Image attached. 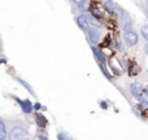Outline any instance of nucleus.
<instances>
[{
	"label": "nucleus",
	"mask_w": 148,
	"mask_h": 140,
	"mask_svg": "<svg viewBox=\"0 0 148 140\" xmlns=\"http://www.w3.org/2000/svg\"><path fill=\"white\" fill-rule=\"evenodd\" d=\"M9 140H29L27 131L23 127H14L10 131Z\"/></svg>",
	"instance_id": "f257e3e1"
},
{
	"label": "nucleus",
	"mask_w": 148,
	"mask_h": 140,
	"mask_svg": "<svg viewBox=\"0 0 148 140\" xmlns=\"http://www.w3.org/2000/svg\"><path fill=\"white\" fill-rule=\"evenodd\" d=\"M125 42L127 46L134 47L135 44H138V34L135 31L130 30V31H126L125 33Z\"/></svg>",
	"instance_id": "f03ea898"
},
{
	"label": "nucleus",
	"mask_w": 148,
	"mask_h": 140,
	"mask_svg": "<svg viewBox=\"0 0 148 140\" xmlns=\"http://www.w3.org/2000/svg\"><path fill=\"white\" fill-rule=\"evenodd\" d=\"M77 23L78 26L84 31H88L90 30V21H88V16L86 14H81L77 17Z\"/></svg>",
	"instance_id": "7ed1b4c3"
},
{
	"label": "nucleus",
	"mask_w": 148,
	"mask_h": 140,
	"mask_svg": "<svg viewBox=\"0 0 148 140\" xmlns=\"http://www.w3.org/2000/svg\"><path fill=\"white\" fill-rule=\"evenodd\" d=\"M130 89H131L133 96H135V97H142V95H143V92H142V86H140V83H138V82L131 84Z\"/></svg>",
	"instance_id": "20e7f679"
},
{
	"label": "nucleus",
	"mask_w": 148,
	"mask_h": 140,
	"mask_svg": "<svg viewBox=\"0 0 148 140\" xmlns=\"http://www.w3.org/2000/svg\"><path fill=\"white\" fill-rule=\"evenodd\" d=\"M87 35H88L90 40H91L92 43H97L100 39V33H99V30H96V29H90V30L87 31Z\"/></svg>",
	"instance_id": "39448f33"
},
{
	"label": "nucleus",
	"mask_w": 148,
	"mask_h": 140,
	"mask_svg": "<svg viewBox=\"0 0 148 140\" xmlns=\"http://www.w3.org/2000/svg\"><path fill=\"white\" fill-rule=\"evenodd\" d=\"M20 107L22 108V110L25 113H31V110H33V104H31L29 100H20Z\"/></svg>",
	"instance_id": "423d86ee"
},
{
	"label": "nucleus",
	"mask_w": 148,
	"mask_h": 140,
	"mask_svg": "<svg viewBox=\"0 0 148 140\" xmlns=\"http://www.w3.org/2000/svg\"><path fill=\"white\" fill-rule=\"evenodd\" d=\"M92 52H94V55H95V57H96V60L100 62V64H104L105 62V56H104V53H103L101 51H100L99 48H96V47H94L92 48Z\"/></svg>",
	"instance_id": "0eeeda50"
},
{
	"label": "nucleus",
	"mask_w": 148,
	"mask_h": 140,
	"mask_svg": "<svg viewBox=\"0 0 148 140\" xmlns=\"http://www.w3.org/2000/svg\"><path fill=\"white\" fill-rule=\"evenodd\" d=\"M7 139V130H5V123L0 122V140H5Z\"/></svg>",
	"instance_id": "6e6552de"
},
{
	"label": "nucleus",
	"mask_w": 148,
	"mask_h": 140,
	"mask_svg": "<svg viewBox=\"0 0 148 140\" xmlns=\"http://www.w3.org/2000/svg\"><path fill=\"white\" fill-rule=\"evenodd\" d=\"M88 21H90V23H91L92 26H95V27H100V26H101V23L96 20V17H90L88 16Z\"/></svg>",
	"instance_id": "1a4fd4ad"
},
{
	"label": "nucleus",
	"mask_w": 148,
	"mask_h": 140,
	"mask_svg": "<svg viewBox=\"0 0 148 140\" xmlns=\"http://www.w3.org/2000/svg\"><path fill=\"white\" fill-rule=\"evenodd\" d=\"M140 33H142V35H143V38L148 42V25H143V26H142Z\"/></svg>",
	"instance_id": "9d476101"
},
{
	"label": "nucleus",
	"mask_w": 148,
	"mask_h": 140,
	"mask_svg": "<svg viewBox=\"0 0 148 140\" xmlns=\"http://www.w3.org/2000/svg\"><path fill=\"white\" fill-rule=\"evenodd\" d=\"M104 5L108 8V10H109V12H113V9H114V4H113L112 1H105Z\"/></svg>",
	"instance_id": "9b49d317"
},
{
	"label": "nucleus",
	"mask_w": 148,
	"mask_h": 140,
	"mask_svg": "<svg viewBox=\"0 0 148 140\" xmlns=\"http://www.w3.org/2000/svg\"><path fill=\"white\" fill-rule=\"evenodd\" d=\"M18 82H20V83H21V84H23V86H25V87H26V88H27V89H30V91H31V92H33V88H31V87H30V86H29V84H27V83H26V82H25V81H22V79H18Z\"/></svg>",
	"instance_id": "f8f14e48"
},
{
	"label": "nucleus",
	"mask_w": 148,
	"mask_h": 140,
	"mask_svg": "<svg viewBox=\"0 0 148 140\" xmlns=\"http://www.w3.org/2000/svg\"><path fill=\"white\" fill-rule=\"evenodd\" d=\"M75 4H77V5H79V9L83 10V7L87 4V1H75Z\"/></svg>",
	"instance_id": "ddd939ff"
},
{
	"label": "nucleus",
	"mask_w": 148,
	"mask_h": 140,
	"mask_svg": "<svg viewBox=\"0 0 148 140\" xmlns=\"http://www.w3.org/2000/svg\"><path fill=\"white\" fill-rule=\"evenodd\" d=\"M36 140H48V139H47L46 136H42V135H39L38 138H36Z\"/></svg>",
	"instance_id": "4468645a"
},
{
	"label": "nucleus",
	"mask_w": 148,
	"mask_h": 140,
	"mask_svg": "<svg viewBox=\"0 0 148 140\" xmlns=\"http://www.w3.org/2000/svg\"><path fill=\"white\" fill-rule=\"evenodd\" d=\"M144 51H146V53L148 55V44H146V46H144Z\"/></svg>",
	"instance_id": "2eb2a0df"
},
{
	"label": "nucleus",
	"mask_w": 148,
	"mask_h": 140,
	"mask_svg": "<svg viewBox=\"0 0 148 140\" xmlns=\"http://www.w3.org/2000/svg\"><path fill=\"white\" fill-rule=\"evenodd\" d=\"M62 140H66V139H62Z\"/></svg>",
	"instance_id": "dca6fc26"
}]
</instances>
